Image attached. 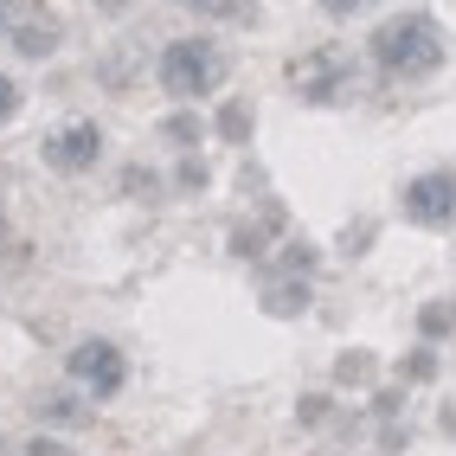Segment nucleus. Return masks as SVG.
<instances>
[{"label": "nucleus", "mask_w": 456, "mask_h": 456, "mask_svg": "<svg viewBox=\"0 0 456 456\" xmlns=\"http://www.w3.org/2000/svg\"><path fill=\"white\" fill-rule=\"evenodd\" d=\"M373 58L386 71H431L437 58H444V33H437V20H424V13H399V20H386L379 33H373Z\"/></svg>", "instance_id": "nucleus-1"}, {"label": "nucleus", "mask_w": 456, "mask_h": 456, "mask_svg": "<svg viewBox=\"0 0 456 456\" xmlns=\"http://www.w3.org/2000/svg\"><path fill=\"white\" fill-rule=\"evenodd\" d=\"M219 77H225V58L206 39H180V45L161 52V84L174 90V97H206Z\"/></svg>", "instance_id": "nucleus-2"}, {"label": "nucleus", "mask_w": 456, "mask_h": 456, "mask_svg": "<svg viewBox=\"0 0 456 456\" xmlns=\"http://www.w3.org/2000/svg\"><path fill=\"white\" fill-rule=\"evenodd\" d=\"M71 373H77L90 392H103V399H110V392L123 386V354H116L110 341H84V347L71 354Z\"/></svg>", "instance_id": "nucleus-3"}, {"label": "nucleus", "mask_w": 456, "mask_h": 456, "mask_svg": "<svg viewBox=\"0 0 456 456\" xmlns=\"http://www.w3.org/2000/svg\"><path fill=\"white\" fill-rule=\"evenodd\" d=\"M405 212L418 225H431V232H444L450 225V174L437 167V174H424V180H411V193H405Z\"/></svg>", "instance_id": "nucleus-4"}, {"label": "nucleus", "mask_w": 456, "mask_h": 456, "mask_svg": "<svg viewBox=\"0 0 456 456\" xmlns=\"http://www.w3.org/2000/svg\"><path fill=\"white\" fill-rule=\"evenodd\" d=\"M97 148H103L97 123H71L65 135H52V142H45V161H52V167H65V174H84L90 161H97Z\"/></svg>", "instance_id": "nucleus-5"}, {"label": "nucleus", "mask_w": 456, "mask_h": 456, "mask_svg": "<svg viewBox=\"0 0 456 456\" xmlns=\"http://www.w3.org/2000/svg\"><path fill=\"white\" fill-rule=\"evenodd\" d=\"M13 45H20L26 58H45V52L58 45V26H45V20H26L20 33H13Z\"/></svg>", "instance_id": "nucleus-6"}, {"label": "nucleus", "mask_w": 456, "mask_h": 456, "mask_svg": "<svg viewBox=\"0 0 456 456\" xmlns=\"http://www.w3.org/2000/svg\"><path fill=\"white\" fill-rule=\"evenodd\" d=\"M26 20H39V13H33V0H0V33H20Z\"/></svg>", "instance_id": "nucleus-7"}, {"label": "nucleus", "mask_w": 456, "mask_h": 456, "mask_svg": "<svg viewBox=\"0 0 456 456\" xmlns=\"http://www.w3.org/2000/svg\"><path fill=\"white\" fill-rule=\"evenodd\" d=\"M180 7H193V13H212V20H232V13H245V0H180Z\"/></svg>", "instance_id": "nucleus-8"}, {"label": "nucleus", "mask_w": 456, "mask_h": 456, "mask_svg": "<svg viewBox=\"0 0 456 456\" xmlns=\"http://www.w3.org/2000/svg\"><path fill=\"white\" fill-rule=\"evenodd\" d=\"M20 110V84L7 77V71H0V123H7V116Z\"/></svg>", "instance_id": "nucleus-9"}, {"label": "nucleus", "mask_w": 456, "mask_h": 456, "mask_svg": "<svg viewBox=\"0 0 456 456\" xmlns=\"http://www.w3.org/2000/svg\"><path fill=\"white\" fill-rule=\"evenodd\" d=\"M26 456H77V450L58 444V437H33V444H26Z\"/></svg>", "instance_id": "nucleus-10"}, {"label": "nucleus", "mask_w": 456, "mask_h": 456, "mask_svg": "<svg viewBox=\"0 0 456 456\" xmlns=\"http://www.w3.org/2000/svg\"><path fill=\"white\" fill-rule=\"evenodd\" d=\"M322 7H328V13H341V20H347V13H360V7H367V0H322Z\"/></svg>", "instance_id": "nucleus-11"}]
</instances>
